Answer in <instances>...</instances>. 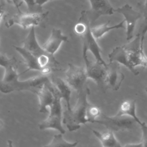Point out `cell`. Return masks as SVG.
Here are the masks:
<instances>
[{
    "mask_svg": "<svg viewBox=\"0 0 147 147\" xmlns=\"http://www.w3.org/2000/svg\"><path fill=\"white\" fill-rule=\"evenodd\" d=\"M6 1L10 4H12L13 5H14L17 9L18 13L21 12L20 7L22 4V2H23L22 0H6Z\"/></svg>",
    "mask_w": 147,
    "mask_h": 147,
    "instance_id": "26",
    "label": "cell"
},
{
    "mask_svg": "<svg viewBox=\"0 0 147 147\" xmlns=\"http://www.w3.org/2000/svg\"><path fill=\"white\" fill-rule=\"evenodd\" d=\"M48 11L45 13H22L20 12L13 16L6 23V28L18 25L24 29H27L41 25L47 18Z\"/></svg>",
    "mask_w": 147,
    "mask_h": 147,
    "instance_id": "6",
    "label": "cell"
},
{
    "mask_svg": "<svg viewBox=\"0 0 147 147\" xmlns=\"http://www.w3.org/2000/svg\"><path fill=\"white\" fill-rule=\"evenodd\" d=\"M15 49L21 55L23 59L24 63L26 65L27 69L22 73L24 74L30 70H36L42 72V69L38 64L37 58L24 47L14 46Z\"/></svg>",
    "mask_w": 147,
    "mask_h": 147,
    "instance_id": "16",
    "label": "cell"
},
{
    "mask_svg": "<svg viewBox=\"0 0 147 147\" xmlns=\"http://www.w3.org/2000/svg\"><path fill=\"white\" fill-rule=\"evenodd\" d=\"M110 61H116L127 67L134 75L139 74V72L134 68L129 59L127 51L125 45L114 48L108 55Z\"/></svg>",
    "mask_w": 147,
    "mask_h": 147,
    "instance_id": "13",
    "label": "cell"
},
{
    "mask_svg": "<svg viewBox=\"0 0 147 147\" xmlns=\"http://www.w3.org/2000/svg\"><path fill=\"white\" fill-rule=\"evenodd\" d=\"M141 127L142 129V136L141 141L140 142L142 146H147V124L145 123L144 125Z\"/></svg>",
    "mask_w": 147,
    "mask_h": 147,
    "instance_id": "25",
    "label": "cell"
},
{
    "mask_svg": "<svg viewBox=\"0 0 147 147\" xmlns=\"http://www.w3.org/2000/svg\"><path fill=\"white\" fill-rule=\"evenodd\" d=\"M48 86L54 95V100L49 109L48 117L41 122L39 125L40 130L54 129L60 133L65 134V130L63 126V114L61 100L63 99L60 91L51 81L48 83Z\"/></svg>",
    "mask_w": 147,
    "mask_h": 147,
    "instance_id": "3",
    "label": "cell"
},
{
    "mask_svg": "<svg viewBox=\"0 0 147 147\" xmlns=\"http://www.w3.org/2000/svg\"><path fill=\"white\" fill-rule=\"evenodd\" d=\"M109 22L110 21H108L105 24L91 28L92 33L96 40H99V38L102 37L105 34L112 30L125 28V20H123L119 23L112 26L109 25Z\"/></svg>",
    "mask_w": 147,
    "mask_h": 147,
    "instance_id": "20",
    "label": "cell"
},
{
    "mask_svg": "<svg viewBox=\"0 0 147 147\" xmlns=\"http://www.w3.org/2000/svg\"><path fill=\"white\" fill-rule=\"evenodd\" d=\"M68 41L67 36L64 35L60 29L53 28L49 37L42 46L48 53L54 55L61 44L64 42H68Z\"/></svg>",
    "mask_w": 147,
    "mask_h": 147,
    "instance_id": "12",
    "label": "cell"
},
{
    "mask_svg": "<svg viewBox=\"0 0 147 147\" xmlns=\"http://www.w3.org/2000/svg\"><path fill=\"white\" fill-rule=\"evenodd\" d=\"M100 119H97L95 123L105 126L108 130L113 131H130L137 123L131 117L127 115H117L109 117L104 114H101Z\"/></svg>",
    "mask_w": 147,
    "mask_h": 147,
    "instance_id": "4",
    "label": "cell"
},
{
    "mask_svg": "<svg viewBox=\"0 0 147 147\" xmlns=\"http://www.w3.org/2000/svg\"><path fill=\"white\" fill-rule=\"evenodd\" d=\"M115 12L122 14L126 22V40L130 41L133 37L135 27L138 20L141 17V13L136 11L129 4L115 9Z\"/></svg>",
    "mask_w": 147,
    "mask_h": 147,
    "instance_id": "7",
    "label": "cell"
},
{
    "mask_svg": "<svg viewBox=\"0 0 147 147\" xmlns=\"http://www.w3.org/2000/svg\"><path fill=\"white\" fill-rule=\"evenodd\" d=\"M144 20L142 21V22L138 32L137 34L140 36V40H141V47L143 48V43L144 40L145 39V34L147 32V12L144 13Z\"/></svg>",
    "mask_w": 147,
    "mask_h": 147,
    "instance_id": "23",
    "label": "cell"
},
{
    "mask_svg": "<svg viewBox=\"0 0 147 147\" xmlns=\"http://www.w3.org/2000/svg\"><path fill=\"white\" fill-rule=\"evenodd\" d=\"M90 92L87 86L83 90L77 93L75 106L71 110L67 109L63 112V123L69 131H76L80 129L82 124L90 123L87 117V108L89 105L87 96Z\"/></svg>",
    "mask_w": 147,
    "mask_h": 147,
    "instance_id": "2",
    "label": "cell"
},
{
    "mask_svg": "<svg viewBox=\"0 0 147 147\" xmlns=\"http://www.w3.org/2000/svg\"><path fill=\"white\" fill-rule=\"evenodd\" d=\"M48 83L44 84L36 94L38 98L39 111L42 113L49 112L48 109H50L54 100V95L48 86Z\"/></svg>",
    "mask_w": 147,
    "mask_h": 147,
    "instance_id": "15",
    "label": "cell"
},
{
    "mask_svg": "<svg viewBox=\"0 0 147 147\" xmlns=\"http://www.w3.org/2000/svg\"><path fill=\"white\" fill-rule=\"evenodd\" d=\"M25 3L27 6V9L28 10V12L30 13H41V10L39 9H37V7L38 6L36 3V0H22Z\"/></svg>",
    "mask_w": 147,
    "mask_h": 147,
    "instance_id": "24",
    "label": "cell"
},
{
    "mask_svg": "<svg viewBox=\"0 0 147 147\" xmlns=\"http://www.w3.org/2000/svg\"><path fill=\"white\" fill-rule=\"evenodd\" d=\"M86 64V71L88 79H92L97 85L103 88L105 86V80L106 75L107 65L95 61H90L87 56V54L83 55Z\"/></svg>",
    "mask_w": 147,
    "mask_h": 147,
    "instance_id": "8",
    "label": "cell"
},
{
    "mask_svg": "<svg viewBox=\"0 0 147 147\" xmlns=\"http://www.w3.org/2000/svg\"><path fill=\"white\" fill-rule=\"evenodd\" d=\"M34 27L30 28L28 34L23 41V47L37 58H38L41 56L50 53H48L43 48L42 46L38 44L36 36Z\"/></svg>",
    "mask_w": 147,
    "mask_h": 147,
    "instance_id": "14",
    "label": "cell"
},
{
    "mask_svg": "<svg viewBox=\"0 0 147 147\" xmlns=\"http://www.w3.org/2000/svg\"><path fill=\"white\" fill-rule=\"evenodd\" d=\"M78 144V141L71 142L67 141L63 137V134L60 133L56 134L53 136L52 140L48 144L44 145V146H66V147H74L76 146Z\"/></svg>",
    "mask_w": 147,
    "mask_h": 147,
    "instance_id": "21",
    "label": "cell"
},
{
    "mask_svg": "<svg viewBox=\"0 0 147 147\" xmlns=\"http://www.w3.org/2000/svg\"><path fill=\"white\" fill-rule=\"evenodd\" d=\"M93 134L99 140L102 146L104 147H120L122 146L119 142L115 138L113 131L109 130L107 131L100 132L92 130Z\"/></svg>",
    "mask_w": 147,
    "mask_h": 147,
    "instance_id": "18",
    "label": "cell"
},
{
    "mask_svg": "<svg viewBox=\"0 0 147 147\" xmlns=\"http://www.w3.org/2000/svg\"><path fill=\"white\" fill-rule=\"evenodd\" d=\"M102 113L100 110L97 106L88 105L87 108V117L90 123H95L98 117H100Z\"/></svg>",
    "mask_w": 147,
    "mask_h": 147,
    "instance_id": "22",
    "label": "cell"
},
{
    "mask_svg": "<svg viewBox=\"0 0 147 147\" xmlns=\"http://www.w3.org/2000/svg\"><path fill=\"white\" fill-rule=\"evenodd\" d=\"M52 82L57 87L60 91L61 95L63 99L65 100L67 107V110H71L72 109L70 104V99L72 88L65 81L64 79L59 78H55L51 79Z\"/></svg>",
    "mask_w": 147,
    "mask_h": 147,
    "instance_id": "19",
    "label": "cell"
},
{
    "mask_svg": "<svg viewBox=\"0 0 147 147\" xmlns=\"http://www.w3.org/2000/svg\"><path fill=\"white\" fill-rule=\"evenodd\" d=\"M68 68L65 72L64 79L71 88L78 93L88 86L86 68L68 63Z\"/></svg>",
    "mask_w": 147,
    "mask_h": 147,
    "instance_id": "5",
    "label": "cell"
},
{
    "mask_svg": "<svg viewBox=\"0 0 147 147\" xmlns=\"http://www.w3.org/2000/svg\"><path fill=\"white\" fill-rule=\"evenodd\" d=\"M0 65L5 68L0 86V90L3 94L22 91H29L37 94L44 84L51 80L48 75L42 74L24 81H20L18 79L20 75L17 72V59L14 57L9 58L5 54H1Z\"/></svg>",
    "mask_w": 147,
    "mask_h": 147,
    "instance_id": "1",
    "label": "cell"
},
{
    "mask_svg": "<svg viewBox=\"0 0 147 147\" xmlns=\"http://www.w3.org/2000/svg\"><path fill=\"white\" fill-rule=\"evenodd\" d=\"M145 91H146V92H147V87H146V88H145Z\"/></svg>",
    "mask_w": 147,
    "mask_h": 147,
    "instance_id": "29",
    "label": "cell"
},
{
    "mask_svg": "<svg viewBox=\"0 0 147 147\" xmlns=\"http://www.w3.org/2000/svg\"><path fill=\"white\" fill-rule=\"evenodd\" d=\"M143 13L147 12V0H145L144 4L143 5Z\"/></svg>",
    "mask_w": 147,
    "mask_h": 147,
    "instance_id": "28",
    "label": "cell"
},
{
    "mask_svg": "<svg viewBox=\"0 0 147 147\" xmlns=\"http://www.w3.org/2000/svg\"><path fill=\"white\" fill-rule=\"evenodd\" d=\"M89 1L91 8L89 10L86 11V13L91 24L100 16L112 15L115 13V9L108 0H89Z\"/></svg>",
    "mask_w": 147,
    "mask_h": 147,
    "instance_id": "11",
    "label": "cell"
},
{
    "mask_svg": "<svg viewBox=\"0 0 147 147\" xmlns=\"http://www.w3.org/2000/svg\"><path fill=\"white\" fill-rule=\"evenodd\" d=\"M125 75L121 71L120 64L116 61H109L107 64L105 86L113 91L119 89Z\"/></svg>",
    "mask_w": 147,
    "mask_h": 147,
    "instance_id": "9",
    "label": "cell"
},
{
    "mask_svg": "<svg viewBox=\"0 0 147 147\" xmlns=\"http://www.w3.org/2000/svg\"><path fill=\"white\" fill-rule=\"evenodd\" d=\"M49 1L51 0H36V3L38 6L41 7V6H42L47 2H49Z\"/></svg>",
    "mask_w": 147,
    "mask_h": 147,
    "instance_id": "27",
    "label": "cell"
},
{
    "mask_svg": "<svg viewBox=\"0 0 147 147\" xmlns=\"http://www.w3.org/2000/svg\"><path fill=\"white\" fill-rule=\"evenodd\" d=\"M136 100H126L122 102L119 106L117 115H127L133 118L136 122L140 125L141 127L143 126L145 122L140 121L136 114Z\"/></svg>",
    "mask_w": 147,
    "mask_h": 147,
    "instance_id": "17",
    "label": "cell"
},
{
    "mask_svg": "<svg viewBox=\"0 0 147 147\" xmlns=\"http://www.w3.org/2000/svg\"><path fill=\"white\" fill-rule=\"evenodd\" d=\"M91 24H88L86 30L79 36L83 41V53L87 54L90 51L95 57L96 61L107 65V63L103 59L101 53L102 49L96 42V39L93 36L91 30Z\"/></svg>",
    "mask_w": 147,
    "mask_h": 147,
    "instance_id": "10",
    "label": "cell"
}]
</instances>
